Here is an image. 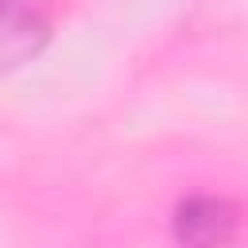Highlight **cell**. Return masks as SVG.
Here are the masks:
<instances>
[{
    "mask_svg": "<svg viewBox=\"0 0 248 248\" xmlns=\"http://www.w3.org/2000/svg\"><path fill=\"white\" fill-rule=\"evenodd\" d=\"M240 213L221 194H194L174 209L178 248H236Z\"/></svg>",
    "mask_w": 248,
    "mask_h": 248,
    "instance_id": "1",
    "label": "cell"
}]
</instances>
